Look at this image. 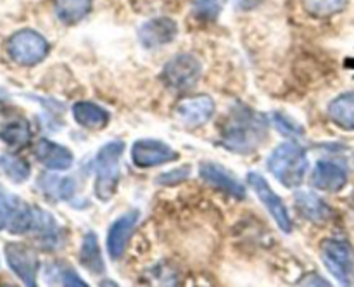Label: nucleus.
<instances>
[{
    "label": "nucleus",
    "instance_id": "obj_16",
    "mask_svg": "<svg viewBox=\"0 0 354 287\" xmlns=\"http://www.w3.org/2000/svg\"><path fill=\"white\" fill-rule=\"evenodd\" d=\"M294 204H296V210L299 211L301 216L306 218L311 223H325L332 214L330 206H328L324 199L315 196L313 192H308V190H299V192H296V196H294Z\"/></svg>",
    "mask_w": 354,
    "mask_h": 287
},
{
    "label": "nucleus",
    "instance_id": "obj_3",
    "mask_svg": "<svg viewBox=\"0 0 354 287\" xmlns=\"http://www.w3.org/2000/svg\"><path fill=\"white\" fill-rule=\"evenodd\" d=\"M124 152V144L120 140L107 142L106 145L99 149L95 156V183H93V192L95 197L102 203L113 199L118 190L121 172L120 161Z\"/></svg>",
    "mask_w": 354,
    "mask_h": 287
},
{
    "label": "nucleus",
    "instance_id": "obj_22",
    "mask_svg": "<svg viewBox=\"0 0 354 287\" xmlns=\"http://www.w3.org/2000/svg\"><path fill=\"white\" fill-rule=\"evenodd\" d=\"M0 172L12 180L14 183H23L30 178V163L26 159L19 158L14 154H2L0 156Z\"/></svg>",
    "mask_w": 354,
    "mask_h": 287
},
{
    "label": "nucleus",
    "instance_id": "obj_29",
    "mask_svg": "<svg viewBox=\"0 0 354 287\" xmlns=\"http://www.w3.org/2000/svg\"><path fill=\"white\" fill-rule=\"evenodd\" d=\"M7 225H9V211L0 204V230L7 228Z\"/></svg>",
    "mask_w": 354,
    "mask_h": 287
},
{
    "label": "nucleus",
    "instance_id": "obj_14",
    "mask_svg": "<svg viewBox=\"0 0 354 287\" xmlns=\"http://www.w3.org/2000/svg\"><path fill=\"white\" fill-rule=\"evenodd\" d=\"M311 182L317 189L325 190V192H339L348 183V172L339 163L330 161V159H320L313 169Z\"/></svg>",
    "mask_w": 354,
    "mask_h": 287
},
{
    "label": "nucleus",
    "instance_id": "obj_6",
    "mask_svg": "<svg viewBox=\"0 0 354 287\" xmlns=\"http://www.w3.org/2000/svg\"><path fill=\"white\" fill-rule=\"evenodd\" d=\"M203 66L199 59L190 54H178L165 64L161 80L171 90H187L201 78Z\"/></svg>",
    "mask_w": 354,
    "mask_h": 287
},
{
    "label": "nucleus",
    "instance_id": "obj_23",
    "mask_svg": "<svg viewBox=\"0 0 354 287\" xmlns=\"http://www.w3.org/2000/svg\"><path fill=\"white\" fill-rule=\"evenodd\" d=\"M303 9L313 17H330L342 12L348 7L349 0H301Z\"/></svg>",
    "mask_w": 354,
    "mask_h": 287
},
{
    "label": "nucleus",
    "instance_id": "obj_24",
    "mask_svg": "<svg viewBox=\"0 0 354 287\" xmlns=\"http://www.w3.org/2000/svg\"><path fill=\"white\" fill-rule=\"evenodd\" d=\"M47 279L48 282H57L62 284V286L86 287V284L83 282L82 277L76 273V270L64 261H55L54 265L48 266Z\"/></svg>",
    "mask_w": 354,
    "mask_h": 287
},
{
    "label": "nucleus",
    "instance_id": "obj_12",
    "mask_svg": "<svg viewBox=\"0 0 354 287\" xmlns=\"http://www.w3.org/2000/svg\"><path fill=\"white\" fill-rule=\"evenodd\" d=\"M178 35V24L171 17H154L138 28V40L144 47L158 48L173 41Z\"/></svg>",
    "mask_w": 354,
    "mask_h": 287
},
{
    "label": "nucleus",
    "instance_id": "obj_20",
    "mask_svg": "<svg viewBox=\"0 0 354 287\" xmlns=\"http://www.w3.org/2000/svg\"><path fill=\"white\" fill-rule=\"evenodd\" d=\"M55 16L64 24H76L90 12L92 0H54Z\"/></svg>",
    "mask_w": 354,
    "mask_h": 287
},
{
    "label": "nucleus",
    "instance_id": "obj_21",
    "mask_svg": "<svg viewBox=\"0 0 354 287\" xmlns=\"http://www.w3.org/2000/svg\"><path fill=\"white\" fill-rule=\"evenodd\" d=\"M0 140L3 144L10 145V147H24L31 140V130L28 121L23 120V118L7 121L6 124L0 127Z\"/></svg>",
    "mask_w": 354,
    "mask_h": 287
},
{
    "label": "nucleus",
    "instance_id": "obj_17",
    "mask_svg": "<svg viewBox=\"0 0 354 287\" xmlns=\"http://www.w3.org/2000/svg\"><path fill=\"white\" fill-rule=\"evenodd\" d=\"M73 118L86 130H104L109 124V113L102 106L90 100H80L73 106Z\"/></svg>",
    "mask_w": 354,
    "mask_h": 287
},
{
    "label": "nucleus",
    "instance_id": "obj_26",
    "mask_svg": "<svg viewBox=\"0 0 354 287\" xmlns=\"http://www.w3.org/2000/svg\"><path fill=\"white\" fill-rule=\"evenodd\" d=\"M221 10V0H196V12L201 19H216Z\"/></svg>",
    "mask_w": 354,
    "mask_h": 287
},
{
    "label": "nucleus",
    "instance_id": "obj_28",
    "mask_svg": "<svg viewBox=\"0 0 354 287\" xmlns=\"http://www.w3.org/2000/svg\"><path fill=\"white\" fill-rule=\"evenodd\" d=\"M131 2H133L135 10H140V12L159 7V3H156L159 2V0H131Z\"/></svg>",
    "mask_w": 354,
    "mask_h": 287
},
{
    "label": "nucleus",
    "instance_id": "obj_13",
    "mask_svg": "<svg viewBox=\"0 0 354 287\" xmlns=\"http://www.w3.org/2000/svg\"><path fill=\"white\" fill-rule=\"evenodd\" d=\"M199 175L204 182L209 183L214 189L221 190L227 196L237 197V199H244L245 197L244 185L221 165H216V163H203L199 166Z\"/></svg>",
    "mask_w": 354,
    "mask_h": 287
},
{
    "label": "nucleus",
    "instance_id": "obj_4",
    "mask_svg": "<svg viewBox=\"0 0 354 287\" xmlns=\"http://www.w3.org/2000/svg\"><path fill=\"white\" fill-rule=\"evenodd\" d=\"M320 256L328 272L344 286H354V251L348 241L325 239L320 244Z\"/></svg>",
    "mask_w": 354,
    "mask_h": 287
},
{
    "label": "nucleus",
    "instance_id": "obj_15",
    "mask_svg": "<svg viewBox=\"0 0 354 287\" xmlns=\"http://www.w3.org/2000/svg\"><path fill=\"white\" fill-rule=\"evenodd\" d=\"M35 156L45 168L54 169V172L69 169L75 163V156L68 147L48 140V138H40L35 144Z\"/></svg>",
    "mask_w": 354,
    "mask_h": 287
},
{
    "label": "nucleus",
    "instance_id": "obj_1",
    "mask_svg": "<svg viewBox=\"0 0 354 287\" xmlns=\"http://www.w3.org/2000/svg\"><path fill=\"white\" fill-rule=\"evenodd\" d=\"M268 133L265 116L249 107H239L228 118L221 133V145L237 154H249L256 151Z\"/></svg>",
    "mask_w": 354,
    "mask_h": 287
},
{
    "label": "nucleus",
    "instance_id": "obj_30",
    "mask_svg": "<svg viewBox=\"0 0 354 287\" xmlns=\"http://www.w3.org/2000/svg\"><path fill=\"white\" fill-rule=\"evenodd\" d=\"M258 2H259V0H239V3H241V6L244 7V9L256 6V3H258Z\"/></svg>",
    "mask_w": 354,
    "mask_h": 287
},
{
    "label": "nucleus",
    "instance_id": "obj_5",
    "mask_svg": "<svg viewBox=\"0 0 354 287\" xmlns=\"http://www.w3.org/2000/svg\"><path fill=\"white\" fill-rule=\"evenodd\" d=\"M48 50H50L48 41L33 30L16 31L7 40V52L10 59L21 66L38 64L47 57Z\"/></svg>",
    "mask_w": 354,
    "mask_h": 287
},
{
    "label": "nucleus",
    "instance_id": "obj_18",
    "mask_svg": "<svg viewBox=\"0 0 354 287\" xmlns=\"http://www.w3.org/2000/svg\"><path fill=\"white\" fill-rule=\"evenodd\" d=\"M328 118L344 130H354V92L335 97L328 106Z\"/></svg>",
    "mask_w": 354,
    "mask_h": 287
},
{
    "label": "nucleus",
    "instance_id": "obj_27",
    "mask_svg": "<svg viewBox=\"0 0 354 287\" xmlns=\"http://www.w3.org/2000/svg\"><path fill=\"white\" fill-rule=\"evenodd\" d=\"M273 120H275L277 127H279V131H282L283 135H289V137H301V135H303L301 127H296V124L290 123V121H287L286 118L280 116V114H275V116H273Z\"/></svg>",
    "mask_w": 354,
    "mask_h": 287
},
{
    "label": "nucleus",
    "instance_id": "obj_9",
    "mask_svg": "<svg viewBox=\"0 0 354 287\" xmlns=\"http://www.w3.org/2000/svg\"><path fill=\"white\" fill-rule=\"evenodd\" d=\"M6 259L14 273L23 280V284L33 287L37 286L40 259L35 249L23 242H9L6 244Z\"/></svg>",
    "mask_w": 354,
    "mask_h": 287
},
{
    "label": "nucleus",
    "instance_id": "obj_10",
    "mask_svg": "<svg viewBox=\"0 0 354 287\" xmlns=\"http://www.w3.org/2000/svg\"><path fill=\"white\" fill-rule=\"evenodd\" d=\"M214 109H216V106H214V100L209 95L197 93V95L185 97V99L180 100L175 107V113L176 118L185 127L199 128L213 118Z\"/></svg>",
    "mask_w": 354,
    "mask_h": 287
},
{
    "label": "nucleus",
    "instance_id": "obj_8",
    "mask_svg": "<svg viewBox=\"0 0 354 287\" xmlns=\"http://www.w3.org/2000/svg\"><path fill=\"white\" fill-rule=\"evenodd\" d=\"M178 156L175 149L156 138H140L131 145V161L137 168L142 169L168 165V163L176 161Z\"/></svg>",
    "mask_w": 354,
    "mask_h": 287
},
{
    "label": "nucleus",
    "instance_id": "obj_19",
    "mask_svg": "<svg viewBox=\"0 0 354 287\" xmlns=\"http://www.w3.org/2000/svg\"><path fill=\"white\" fill-rule=\"evenodd\" d=\"M80 263H82L83 268L88 270L90 273H95V275L106 270L99 241H97V235L93 232H86L85 237H83L82 249H80Z\"/></svg>",
    "mask_w": 354,
    "mask_h": 287
},
{
    "label": "nucleus",
    "instance_id": "obj_25",
    "mask_svg": "<svg viewBox=\"0 0 354 287\" xmlns=\"http://www.w3.org/2000/svg\"><path fill=\"white\" fill-rule=\"evenodd\" d=\"M190 176V166H182V168L169 169V172L161 173V175L156 178L158 185H176V183L185 182Z\"/></svg>",
    "mask_w": 354,
    "mask_h": 287
},
{
    "label": "nucleus",
    "instance_id": "obj_2",
    "mask_svg": "<svg viewBox=\"0 0 354 287\" xmlns=\"http://www.w3.org/2000/svg\"><path fill=\"white\" fill-rule=\"evenodd\" d=\"M268 169L283 187H299L308 172V156L296 142L280 144L268 158Z\"/></svg>",
    "mask_w": 354,
    "mask_h": 287
},
{
    "label": "nucleus",
    "instance_id": "obj_7",
    "mask_svg": "<svg viewBox=\"0 0 354 287\" xmlns=\"http://www.w3.org/2000/svg\"><path fill=\"white\" fill-rule=\"evenodd\" d=\"M248 185L251 187L252 192L258 196V199L265 204L266 211L272 214V218L275 220V223L279 225L280 230L283 234H290L292 232V220H290V214L287 206L283 204V201L280 199L279 194L270 187V183L266 182V178L259 173L251 172L248 175Z\"/></svg>",
    "mask_w": 354,
    "mask_h": 287
},
{
    "label": "nucleus",
    "instance_id": "obj_11",
    "mask_svg": "<svg viewBox=\"0 0 354 287\" xmlns=\"http://www.w3.org/2000/svg\"><path fill=\"white\" fill-rule=\"evenodd\" d=\"M138 220H140V213L137 210H131L118 218L116 221H113V225L107 230V251H109L111 258L118 259L123 256L128 242H130L131 235L137 228Z\"/></svg>",
    "mask_w": 354,
    "mask_h": 287
}]
</instances>
